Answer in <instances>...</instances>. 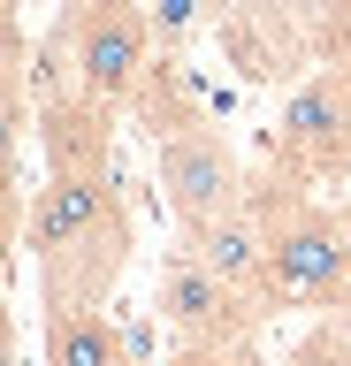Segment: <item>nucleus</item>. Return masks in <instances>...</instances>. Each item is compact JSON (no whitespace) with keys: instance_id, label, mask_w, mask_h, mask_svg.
Masks as SVG:
<instances>
[{"instance_id":"nucleus-1","label":"nucleus","mask_w":351,"mask_h":366,"mask_svg":"<svg viewBox=\"0 0 351 366\" xmlns=\"http://www.w3.org/2000/svg\"><path fill=\"white\" fill-rule=\"evenodd\" d=\"M76 46V99L92 114L138 99L145 69H153V23L138 16V0H84L69 23Z\"/></svg>"},{"instance_id":"nucleus-2","label":"nucleus","mask_w":351,"mask_h":366,"mask_svg":"<svg viewBox=\"0 0 351 366\" xmlns=\"http://www.w3.org/2000/svg\"><path fill=\"white\" fill-rule=\"evenodd\" d=\"M153 176H161L168 206H176V222L199 237V229H214L222 214H237V191H244V168H237V145L222 130H176L153 145Z\"/></svg>"},{"instance_id":"nucleus-3","label":"nucleus","mask_w":351,"mask_h":366,"mask_svg":"<svg viewBox=\"0 0 351 366\" xmlns=\"http://www.w3.org/2000/svg\"><path fill=\"white\" fill-rule=\"evenodd\" d=\"M351 290V252H344V222L328 214H290L267 237V297L282 305H321V297Z\"/></svg>"},{"instance_id":"nucleus-4","label":"nucleus","mask_w":351,"mask_h":366,"mask_svg":"<svg viewBox=\"0 0 351 366\" xmlns=\"http://www.w3.org/2000/svg\"><path fill=\"white\" fill-rule=\"evenodd\" d=\"M99 222H115L99 168H69V160H61V168L39 183V199L24 206V252H39V267H54V259L76 252Z\"/></svg>"},{"instance_id":"nucleus-5","label":"nucleus","mask_w":351,"mask_h":366,"mask_svg":"<svg viewBox=\"0 0 351 366\" xmlns=\"http://www.w3.org/2000/svg\"><path fill=\"white\" fill-rule=\"evenodd\" d=\"M282 153L305 168H344L351 160V76H305L282 99Z\"/></svg>"},{"instance_id":"nucleus-6","label":"nucleus","mask_w":351,"mask_h":366,"mask_svg":"<svg viewBox=\"0 0 351 366\" xmlns=\"http://www.w3.org/2000/svg\"><path fill=\"white\" fill-rule=\"evenodd\" d=\"M153 313L176 328L184 343H222L244 320V297L222 282V274L199 259V252H184V259H168V274H161V297H153Z\"/></svg>"},{"instance_id":"nucleus-7","label":"nucleus","mask_w":351,"mask_h":366,"mask_svg":"<svg viewBox=\"0 0 351 366\" xmlns=\"http://www.w3.org/2000/svg\"><path fill=\"white\" fill-rule=\"evenodd\" d=\"M267 237H275V229H259L252 214L237 206V214H222L214 229H199L191 252H199V259H207L237 297H267Z\"/></svg>"},{"instance_id":"nucleus-8","label":"nucleus","mask_w":351,"mask_h":366,"mask_svg":"<svg viewBox=\"0 0 351 366\" xmlns=\"http://www.w3.org/2000/svg\"><path fill=\"white\" fill-rule=\"evenodd\" d=\"M46 366H130L107 313H54L46 320Z\"/></svg>"},{"instance_id":"nucleus-9","label":"nucleus","mask_w":351,"mask_h":366,"mask_svg":"<svg viewBox=\"0 0 351 366\" xmlns=\"http://www.w3.org/2000/svg\"><path fill=\"white\" fill-rule=\"evenodd\" d=\"M145 23H153V46H161V54H176V46H184L199 23H207V0H161Z\"/></svg>"},{"instance_id":"nucleus-10","label":"nucleus","mask_w":351,"mask_h":366,"mask_svg":"<svg viewBox=\"0 0 351 366\" xmlns=\"http://www.w3.org/2000/svg\"><path fill=\"white\" fill-rule=\"evenodd\" d=\"M168 366H222V359H214L207 343H184V351H176V359H168Z\"/></svg>"},{"instance_id":"nucleus-11","label":"nucleus","mask_w":351,"mask_h":366,"mask_svg":"<svg viewBox=\"0 0 351 366\" xmlns=\"http://www.w3.org/2000/svg\"><path fill=\"white\" fill-rule=\"evenodd\" d=\"M344 252H351V214H344Z\"/></svg>"}]
</instances>
